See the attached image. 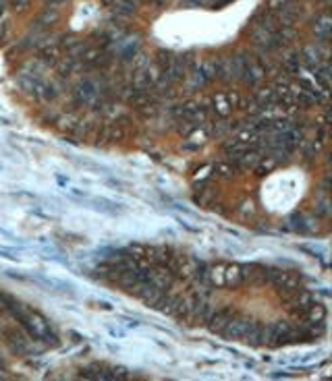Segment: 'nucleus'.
<instances>
[{
    "label": "nucleus",
    "instance_id": "obj_1",
    "mask_svg": "<svg viewBox=\"0 0 332 381\" xmlns=\"http://www.w3.org/2000/svg\"><path fill=\"white\" fill-rule=\"evenodd\" d=\"M253 323V319H247V317H230L228 323L222 328V336L227 340H243V336L249 330V325Z\"/></svg>",
    "mask_w": 332,
    "mask_h": 381
},
{
    "label": "nucleus",
    "instance_id": "obj_2",
    "mask_svg": "<svg viewBox=\"0 0 332 381\" xmlns=\"http://www.w3.org/2000/svg\"><path fill=\"white\" fill-rule=\"evenodd\" d=\"M235 315L233 309H220V311H212V315L208 317V328H210L214 333H220L222 328L228 323V319Z\"/></svg>",
    "mask_w": 332,
    "mask_h": 381
},
{
    "label": "nucleus",
    "instance_id": "obj_3",
    "mask_svg": "<svg viewBox=\"0 0 332 381\" xmlns=\"http://www.w3.org/2000/svg\"><path fill=\"white\" fill-rule=\"evenodd\" d=\"M199 68H202V73L206 75V79H216L220 73V58H208L204 62H199Z\"/></svg>",
    "mask_w": 332,
    "mask_h": 381
},
{
    "label": "nucleus",
    "instance_id": "obj_4",
    "mask_svg": "<svg viewBox=\"0 0 332 381\" xmlns=\"http://www.w3.org/2000/svg\"><path fill=\"white\" fill-rule=\"evenodd\" d=\"M291 0H266V4H264V9L268 11V13H276V11H280L284 4H289Z\"/></svg>",
    "mask_w": 332,
    "mask_h": 381
},
{
    "label": "nucleus",
    "instance_id": "obj_5",
    "mask_svg": "<svg viewBox=\"0 0 332 381\" xmlns=\"http://www.w3.org/2000/svg\"><path fill=\"white\" fill-rule=\"evenodd\" d=\"M233 164H216L214 166V174H218V176H222V178H228L230 174H233Z\"/></svg>",
    "mask_w": 332,
    "mask_h": 381
},
{
    "label": "nucleus",
    "instance_id": "obj_6",
    "mask_svg": "<svg viewBox=\"0 0 332 381\" xmlns=\"http://www.w3.org/2000/svg\"><path fill=\"white\" fill-rule=\"evenodd\" d=\"M4 2H6V6H11L15 11H23V9H27L29 0H4Z\"/></svg>",
    "mask_w": 332,
    "mask_h": 381
},
{
    "label": "nucleus",
    "instance_id": "obj_7",
    "mask_svg": "<svg viewBox=\"0 0 332 381\" xmlns=\"http://www.w3.org/2000/svg\"><path fill=\"white\" fill-rule=\"evenodd\" d=\"M63 2H67V0H46V4H48V6H58Z\"/></svg>",
    "mask_w": 332,
    "mask_h": 381
}]
</instances>
